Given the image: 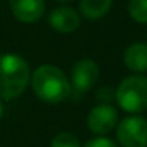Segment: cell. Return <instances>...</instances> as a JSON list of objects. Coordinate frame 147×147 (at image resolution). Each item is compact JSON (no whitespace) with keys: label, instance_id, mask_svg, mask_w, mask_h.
<instances>
[{"label":"cell","instance_id":"1","mask_svg":"<svg viewBox=\"0 0 147 147\" xmlns=\"http://www.w3.org/2000/svg\"><path fill=\"white\" fill-rule=\"evenodd\" d=\"M32 89L40 100L55 105L67 100L71 93V86L67 74L51 63L40 65L30 76Z\"/></svg>","mask_w":147,"mask_h":147},{"label":"cell","instance_id":"2","mask_svg":"<svg viewBox=\"0 0 147 147\" xmlns=\"http://www.w3.org/2000/svg\"><path fill=\"white\" fill-rule=\"evenodd\" d=\"M30 82V67L21 55H0V100H14L26 92Z\"/></svg>","mask_w":147,"mask_h":147},{"label":"cell","instance_id":"3","mask_svg":"<svg viewBox=\"0 0 147 147\" xmlns=\"http://www.w3.org/2000/svg\"><path fill=\"white\" fill-rule=\"evenodd\" d=\"M117 105L130 114L147 111V78L142 74H131L122 79L114 92Z\"/></svg>","mask_w":147,"mask_h":147},{"label":"cell","instance_id":"4","mask_svg":"<svg viewBox=\"0 0 147 147\" xmlns=\"http://www.w3.org/2000/svg\"><path fill=\"white\" fill-rule=\"evenodd\" d=\"M100 79V67L92 59H81L71 68V93L74 98H79L84 93L93 89Z\"/></svg>","mask_w":147,"mask_h":147},{"label":"cell","instance_id":"5","mask_svg":"<svg viewBox=\"0 0 147 147\" xmlns=\"http://www.w3.org/2000/svg\"><path fill=\"white\" fill-rule=\"evenodd\" d=\"M117 141L122 147H147V119L136 114L119 122Z\"/></svg>","mask_w":147,"mask_h":147},{"label":"cell","instance_id":"6","mask_svg":"<svg viewBox=\"0 0 147 147\" xmlns=\"http://www.w3.org/2000/svg\"><path fill=\"white\" fill-rule=\"evenodd\" d=\"M119 114L117 109L111 106L109 103H100L90 109L87 115V127L93 134H108L117 127Z\"/></svg>","mask_w":147,"mask_h":147},{"label":"cell","instance_id":"7","mask_svg":"<svg viewBox=\"0 0 147 147\" xmlns=\"http://www.w3.org/2000/svg\"><path fill=\"white\" fill-rule=\"evenodd\" d=\"M48 22L59 33H73L81 26V14L71 7H59L49 13Z\"/></svg>","mask_w":147,"mask_h":147},{"label":"cell","instance_id":"8","mask_svg":"<svg viewBox=\"0 0 147 147\" xmlns=\"http://www.w3.org/2000/svg\"><path fill=\"white\" fill-rule=\"evenodd\" d=\"M8 3L13 16L24 24L40 21L46 11L45 0H8Z\"/></svg>","mask_w":147,"mask_h":147},{"label":"cell","instance_id":"9","mask_svg":"<svg viewBox=\"0 0 147 147\" xmlns=\"http://www.w3.org/2000/svg\"><path fill=\"white\" fill-rule=\"evenodd\" d=\"M123 63L136 74L147 71V43H133L123 52Z\"/></svg>","mask_w":147,"mask_h":147},{"label":"cell","instance_id":"10","mask_svg":"<svg viewBox=\"0 0 147 147\" xmlns=\"http://www.w3.org/2000/svg\"><path fill=\"white\" fill-rule=\"evenodd\" d=\"M112 0H81L79 14L89 21H98L109 13Z\"/></svg>","mask_w":147,"mask_h":147},{"label":"cell","instance_id":"11","mask_svg":"<svg viewBox=\"0 0 147 147\" xmlns=\"http://www.w3.org/2000/svg\"><path fill=\"white\" fill-rule=\"evenodd\" d=\"M128 14L138 24H147V0H128Z\"/></svg>","mask_w":147,"mask_h":147},{"label":"cell","instance_id":"12","mask_svg":"<svg viewBox=\"0 0 147 147\" xmlns=\"http://www.w3.org/2000/svg\"><path fill=\"white\" fill-rule=\"evenodd\" d=\"M51 147H81V142L73 133L62 131V133L55 134V136L52 138Z\"/></svg>","mask_w":147,"mask_h":147},{"label":"cell","instance_id":"13","mask_svg":"<svg viewBox=\"0 0 147 147\" xmlns=\"http://www.w3.org/2000/svg\"><path fill=\"white\" fill-rule=\"evenodd\" d=\"M82 147H117V144H115L114 141L105 138V136H98V138H95V139L87 141Z\"/></svg>","mask_w":147,"mask_h":147},{"label":"cell","instance_id":"14","mask_svg":"<svg viewBox=\"0 0 147 147\" xmlns=\"http://www.w3.org/2000/svg\"><path fill=\"white\" fill-rule=\"evenodd\" d=\"M112 98H114V92H112V89H109V87H101V89L96 92V100H98L100 103H109Z\"/></svg>","mask_w":147,"mask_h":147},{"label":"cell","instance_id":"15","mask_svg":"<svg viewBox=\"0 0 147 147\" xmlns=\"http://www.w3.org/2000/svg\"><path fill=\"white\" fill-rule=\"evenodd\" d=\"M57 3H62V5H65V3H70V2H73V0H55Z\"/></svg>","mask_w":147,"mask_h":147},{"label":"cell","instance_id":"16","mask_svg":"<svg viewBox=\"0 0 147 147\" xmlns=\"http://www.w3.org/2000/svg\"><path fill=\"white\" fill-rule=\"evenodd\" d=\"M2 115H3V103L0 100V119H2Z\"/></svg>","mask_w":147,"mask_h":147}]
</instances>
